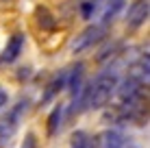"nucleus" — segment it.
I'll list each match as a JSON object with an SVG mask.
<instances>
[{
    "instance_id": "nucleus-1",
    "label": "nucleus",
    "mask_w": 150,
    "mask_h": 148,
    "mask_svg": "<svg viewBox=\"0 0 150 148\" xmlns=\"http://www.w3.org/2000/svg\"><path fill=\"white\" fill-rule=\"evenodd\" d=\"M117 87V72L115 70H105L102 74H98L94 79V83L89 85L81 96L79 109H87V107H94V109H100L102 105L109 103L111 94Z\"/></svg>"
},
{
    "instance_id": "nucleus-2",
    "label": "nucleus",
    "mask_w": 150,
    "mask_h": 148,
    "mask_svg": "<svg viewBox=\"0 0 150 148\" xmlns=\"http://www.w3.org/2000/svg\"><path fill=\"white\" fill-rule=\"evenodd\" d=\"M24 109H26V103H18L2 120H0V148H4L9 144V140L13 137L15 129H18V122H20V118H22V113H24Z\"/></svg>"
},
{
    "instance_id": "nucleus-3",
    "label": "nucleus",
    "mask_w": 150,
    "mask_h": 148,
    "mask_svg": "<svg viewBox=\"0 0 150 148\" xmlns=\"http://www.w3.org/2000/svg\"><path fill=\"white\" fill-rule=\"evenodd\" d=\"M102 37H105V26L94 24V26L85 28L81 35H76V39L72 42V52H83V50L96 46L98 42H102Z\"/></svg>"
},
{
    "instance_id": "nucleus-4",
    "label": "nucleus",
    "mask_w": 150,
    "mask_h": 148,
    "mask_svg": "<svg viewBox=\"0 0 150 148\" xmlns=\"http://www.w3.org/2000/svg\"><path fill=\"white\" fill-rule=\"evenodd\" d=\"M148 18V0H135L128 9V15H126V22L131 24L133 28L142 26Z\"/></svg>"
},
{
    "instance_id": "nucleus-5",
    "label": "nucleus",
    "mask_w": 150,
    "mask_h": 148,
    "mask_svg": "<svg viewBox=\"0 0 150 148\" xmlns=\"http://www.w3.org/2000/svg\"><path fill=\"white\" fill-rule=\"evenodd\" d=\"M142 83L144 81L139 79V76H131V79L124 81L120 85V89H117V96L122 98V103H133V100L137 98L139 89H142Z\"/></svg>"
},
{
    "instance_id": "nucleus-6",
    "label": "nucleus",
    "mask_w": 150,
    "mask_h": 148,
    "mask_svg": "<svg viewBox=\"0 0 150 148\" xmlns=\"http://www.w3.org/2000/svg\"><path fill=\"white\" fill-rule=\"evenodd\" d=\"M83 72H85V68H83V63H76L74 68H72V72L70 74H65V85L70 87L72 94H79V87H81V83H83Z\"/></svg>"
},
{
    "instance_id": "nucleus-7",
    "label": "nucleus",
    "mask_w": 150,
    "mask_h": 148,
    "mask_svg": "<svg viewBox=\"0 0 150 148\" xmlns=\"http://www.w3.org/2000/svg\"><path fill=\"white\" fill-rule=\"evenodd\" d=\"M22 46H24V35H20V33L13 35V37L9 39V44H7V48H4V52H2V61H13V59L20 55Z\"/></svg>"
},
{
    "instance_id": "nucleus-8",
    "label": "nucleus",
    "mask_w": 150,
    "mask_h": 148,
    "mask_svg": "<svg viewBox=\"0 0 150 148\" xmlns=\"http://www.w3.org/2000/svg\"><path fill=\"white\" fill-rule=\"evenodd\" d=\"M100 148H124V135L120 131H105L100 137Z\"/></svg>"
},
{
    "instance_id": "nucleus-9",
    "label": "nucleus",
    "mask_w": 150,
    "mask_h": 148,
    "mask_svg": "<svg viewBox=\"0 0 150 148\" xmlns=\"http://www.w3.org/2000/svg\"><path fill=\"white\" fill-rule=\"evenodd\" d=\"M124 0H105V9H102V22H109L113 20L117 13L122 11Z\"/></svg>"
},
{
    "instance_id": "nucleus-10",
    "label": "nucleus",
    "mask_w": 150,
    "mask_h": 148,
    "mask_svg": "<svg viewBox=\"0 0 150 148\" xmlns=\"http://www.w3.org/2000/svg\"><path fill=\"white\" fill-rule=\"evenodd\" d=\"M61 122H63V107L57 105L52 109V113H50V118H48V135H54L59 131Z\"/></svg>"
},
{
    "instance_id": "nucleus-11",
    "label": "nucleus",
    "mask_w": 150,
    "mask_h": 148,
    "mask_svg": "<svg viewBox=\"0 0 150 148\" xmlns=\"http://www.w3.org/2000/svg\"><path fill=\"white\" fill-rule=\"evenodd\" d=\"M37 22H39V26L46 28V30H52L54 28V18L50 15V11L46 7H39L37 9Z\"/></svg>"
},
{
    "instance_id": "nucleus-12",
    "label": "nucleus",
    "mask_w": 150,
    "mask_h": 148,
    "mask_svg": "<svg viewBox=\"0 0 150 148\" xmlns=\"http://www.w3.org/2000/svg\"><path fill=\"white\" fill-rule=\"evenodd\" d=\"M70 146L72 148H89V135L85 131H74L72 140H70Z\"/></svg>"
},
{
    "instance_id": "nucleus-13",
    "label": "nucleus",
    "mask_w": 150,
    "mask_h": 148,
    "mask_svg": "<svg viewBox=\"0 0 150 148\" xmlns=\"http://www.w3.org/2000/svg\"><path fill=\"white\" fill-rule=\"evenodd\" d=\"M61 87H65V72H63V74H59V76H57V79L52 81V83H50L48 91H46L44 103H46V100H50V98H52V96L57 94V91H61Z\"/></svg>"
},
{
    "instance_id": "nucleus-14",
    "label": "nucleus",
    "mask_w": 150,
    "mask_h": 148,
    "mask_svg": "<svg viewBox=\"0 0 150 148\" xmlns=\"http://www.w3.org/2000/svg\"><path fill=\"white\" fill-rule=\"evenodd\" d=\"M20 148H37V137H35V133H26V137H24V142H22Z\"/></svg>"
},
{
    "instance_id": "nucleus-15",
    "label": "nucleus",
    "mask_w": 150,
    "mask_h": 148,
    "mask_svg": "<svg viewBox=\"0 0 150 148\" xmlns=\"http://www.w3.org/2000/svg\"><path fill=\"white\" fill-rule=\"evenodd\" d=\"M94 9H96V2H85L83 4V18H91Z\"/></svg>"
},
{
    "instance_id": "nucleus-16",
    "label": "nucleus",
    "mask_w": 150,
    "mask_h": 148,
    "mask_svg": "<svg viewBox=\"0 0 150 148\" xmlns=\"http://www.w3.org/2000/svg\"><path fill=\"white\" fill-rule=\"evenodd\" d=\"M4 103H7V91H2V89H0V107H2Z\"/></svg>"
}]
</instances>
